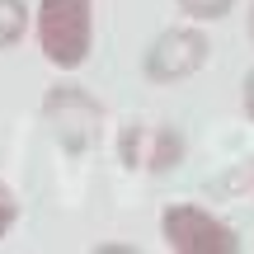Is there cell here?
<instances>
[{
  "instance_id": "obj_1",
  "label": "cell",
  "mask_w": 254,
  "mask_h": 254,
  "mask_svg": "<svg viewBox=\"0 0 254 254\" xmlns=\"http://www.w3.org/2000/svg\"><path fill=\"white\" fill-rule=\"evenodd\" d=\"M33 33L43 57L57 71H75L90 62L94 47V9L90 0H43L33 14Z\"/></svg>"
},
{
  "instance_id": "obj_2",
  "label": "cell",
  "mask_w": 254,
  "mask_h": 254,
  "mask_svg": "<svg viewBox=\"0 0 254 254\" xmlns=\"http://www.w3.org/2000/svg\"><path fill=\"white\" fill-rule=\"evenodd\" d=\"M43 123H47V132L57 136V146L66 155H85L90 146H99L104 127H109V113H104V104L85 85L57 80L43 94Z\"/></svg>"
},
{
  "instance_id": "obj_3",
  "label": "cell",
  "mask_w": 254,
  "mask_h": 254,
  "mask_svg": "<svg viewBox=\"0 0 254 254\" xmlns=\"http://www.w3.org/2000/svg\"><path fill=\"white\" fill-rule=\"evenodd\" d=\"M160 240L174 254H236L240 231L198 202H174L160 217Z\"/></svg>"
},
{
  "instance_id": "obj_4",
  "label": "cell",
  "mask_w": 254,
  "mask_h": 254,
  "mask_svg": "<svg viewBox=\"0 0 254 254\" xmlns=\"http://www.w3.org/2000/svg\"><path fill=\"white\" fill-rule=\"evenodd\" d=\"M207 52H212V43H207V33H202L193 19L189 24H174V28H165V33H155V43L146 47L141 75L151 85H179V80H189V75L202 71Z\"/></svg>"
},
{
  "instance_id": "obj_5",
  "label": "cell",
  "mask_w": 254,
  "mask_h": 254,
  "mask_svg": "<svg viewBox=\"0 0 254 254\" xmlns=\"http://www.w3.org/2000/svg\"><path fill=\"white\" fill-rule=\"evenodd\" d=\"M189 141L174 123H151V146H146V174H170L174 165H184Z\"/></svg>"
},
{
  "instance_id": "obj_6",
  "label": "cell",
  "mask_w": 254,
  "mask_h": 254,
  "mask_svg": "<svg viewBox=\"0 0 254 254\" xmlns=\"http://www.w3.org/2000/svg\"><path fill=\"white\" fill-rule=\"evenodd\" d=\"M146 146H151V123L127 118V123L118 127V141H113L118 160L127 165V170H146Z\"/></svg>"
},
{
  "instance_id": "obj_7",
  "label": "cell",
  "mask_w": 254,
  "mask_h": 254,
  "mask_svg": "<svg viewBox=\"0 0 254 254\" xmlns=\"http://www.w3.org/2000/svg\"><path fill=\"white\" fill-rule=\"evenodd\" d=\"M28 24H33V14H28V0H0V52L24 43Z\"/></svg>"
},
{
  "instance_id": "obj_8",
  "label": "cell",
  "mask_w": 254,
  "mask_h": 254,
  "mask_svg": "<svg viewBox=\"0 0 254 254\" xmlns=\"http://www.w3.org/2000/svg\"><path fill=\"white\" fill-rule=\"evenodd\" d=\"M179 5L184 19H193V24H212V19H226L231 9H236V0H174Z\"/></svg>"
},
{
  "instance_id": "obj_9",
  "label": "cell",
  "mask_w": 254,
  "mask_h": 254,
  "mask_svg": "<svg viewBox=\"0 0 254 254\" xmlns=\"http://www.w3.org/2000/svg\"><path fill=\"white\" fill-rule=\"evenodd\" d=\"M19 221V198L9 184H0V236H9V226Z\"/></svg>"
},
{
  "instance_id": "obj_10",
  "label": "cell",
  "mask_w": 254,
  "mask_h": 254,
  "mask_svg": "<svg viewBox=\"0 0 254 254\" xmlns=\"http://www.w3.org/2000/svg\"><path fill=\"white\" fill-rule=\"evenodd\" d=\"M240 104H245V118L254 123V66L245 71V85H240Z\"/></svg>"
},
{
  "instance_id": "obj_11",
  "label": "cell",
  "mask_w": 254,
  "mask_h": 254,
  "mask_svg": "<svg viewBox=\"0 0 254 254\" xmlns=\"http://www.w3.org/2000/svg\"><path fill=\"white\" fill-rule=\"evenodd\" d=\"M245 33H250V43H254V5H250V14H245Z\"/></svg>"
}]
</instances>
